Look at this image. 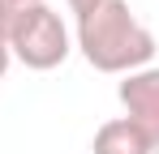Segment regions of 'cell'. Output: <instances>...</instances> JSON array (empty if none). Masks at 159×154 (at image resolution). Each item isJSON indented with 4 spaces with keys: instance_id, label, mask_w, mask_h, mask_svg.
<instances>
[{
    "instance_id": "cell-1",
    "label": "cell",
    "mask_w": 159,
    "mask_h": 154,
    "mask_svg": "<svg viewBox=\"0 0 159 154\" xmlns=\"http://www.w3.org/2000/svg\"><path fill=\"white\" fill-rule=\"evenodd\" d=\"M78 51L99 73H138L155 60V34L133 17L129 0H95L78 13Z\"/></svg>"
},
{
    "instance_id": "cell-2",
    "label": "cell",
    "mask_w": 159,
    "mask_h": 154,
    "mask_svg": "<svg viewBox=\"0 0 159 154\" xmlns=\"http://www.w3.org/2000/svg\"><path fill=\"white\" fill-rule=\"evenodd\" d=\"M9 43V56L17 64H26L34 73H48V69H60L73 51V39H69V26L60 22L52 4H30L17 13V22L9 26L4 34Z\"/></svg>"
},
{
    "instance_id": "cell-3",
    "label": "cell",
    "mask_w": 159,
    "mask_h": 154,
    "mask_svg": "<svg viewBox=\"0 0 159 154\" xmlns=\"http://www.w3.org/2000/svg\"><path fill=\"white\" fill-rule=\"evenodd\" d=\"M116 99L125 107V120H133L159 150V69L146 64L138 73H125V81L116 86Z\"/></svg>"
},
{
    "instance_id": "cell-4",
    "label": "cell",
    "mask_w": 159,
    "mask_h": 154,
    "mask_svg": "<svg viewBox=\"0 0 159 154\" xmlns=\"http://www.w3.org/2000/svg\"><path fill=\"white\" fill-rule=\"evenodd\" d=\"M90 154H155V146H151V137L133 120L116 116V120H103V124L95 128Z\"/></svg>"
},
{
    "instance_id": "cell-5",
    "label": "cell",
    "mask_w": 159,
    "mask_h": 154,
    "mask_svg": "<svg viewBox=\"0 0 159 154\" xmlns=\"http://www.w3.org/2000/svg\"><path fill=\"white\" fill-rule=\"evenodd\" d=\"M9 64H13V56H9V43L0 39V81H4V73H9Z\"/></svg>"
},
{
    "instance_id": "cell-6",
    "label": "cell",
    "mask_w": 159,
    "mask_h": 154,
    "mask_svg": "<svg viewBox=\"0 0 159 154\" xmlns=\"http://www.w3.org/2000/svg\"><path fill=\"white\" fill-rule=\"evenodd\" d=\"M90 4H95V0H69V9H73V13H82V9H90Z\"/></svg>"
},
{
    "instance_id": "cell-7",
    "label": "cell",
    "mask_w": 159,
    "mask_h": 154,
    "mask_svg": "<svg viewBox=\"0 0 159 154\" xmlns=\"http://www.w3.org/2000/svg\"><path fill=\"white\" fill-rule=\"evenodd\" d=\"M4 4H22L26 9V4H43V0H4Z\"/></svg>"
},
{
    "instance_id": "cell-8",
    "label": "cell",
    "mask_w": 159,
    "mask_h": 154,
    "mask_svg": "<svg viewBox=\"0 0 159 154\" xmlns=\"http://www.w3.org/2000/svg\"><path fill=\"white\" fill-rule=\"evenodd\" d=\"M155 154H159V150H155Z\"/></svg>"
}]
</instances>
